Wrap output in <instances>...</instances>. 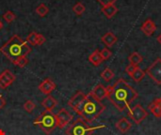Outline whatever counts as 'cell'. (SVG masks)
Instances as JSON below:
<instances>
[{
  "label": "cell",
  "instance_id": "obj_7",
  "mask_svg": "<svg viewBox=\"0 0 161 135\" xmlns=\"http://www.w3.org/2000/svg\"><path fill=\"white\" fill-rule=\"evenodd\" d=\"M128 116L132 118V120H134L136 124H141L148 117V113L141 104H137L133 108L129 109Z\"/></svg>",
  "mask_w": 161,
  "mask_h": 135
},
{
  "label": "cell",
  "instance_id": "obj_35",
  "mask_svg": "<svg viewBox=\"0 0 161 135\" xmlns=\"http://www.w3.org/2000/svg\"><path fill=\"white\" fill-rule=\"evenodd\" d=\"M2 28H3V23H2V22L0 21V30H1Z\"/></svg>",
  "mask_w": 161,
  "mask_h": 135
},
{
  "label": "cell",
  "instance_id": "obj_2",
  "mask_svg": "<svg viewBox=\"0 0 161 135\" xmlns=\"http://www.w3.org/2000/svg\"><path fill=\"white\" fill-rule=\"evenodd\" d=\"M0 52L14 63L20 57L26 56L31 52V48L26 41L22 39L18 35H14L0 48Z\"/></svg>",
  "mask_w": 161,
  "mask_h": 135
},
{
  "label": "cell",
  "instance_id": "obj_18",
  "mask_svg": "<svg viewBox=\"0 0 161 135\" xmlns=\"http://www.w3.org/2000/svg\"><path fill=\"white\" fill-rule=\"evenodd\" d=\"M101 10H102V12L104 13V15L108 19H111L118 12V8L114 4H112V5H108V6L103 7Z\"/></svg>",
  "mask_w": 161,
  "mask_h": 135
},
{
  "label": "cell",
  "instance_id": "obj_26",
  "mask_svg": "<svg viewBox=\"0 0 161 135\" xmlns=\"http://www.w3.org/2000/svg\"><path fill=\"white\" fill-rule=\"evenodd\" d=\"M24 109L27 112V113H32L34 111V109L36 108V104L32 101H26L24 105H23Z\"/></svg>",
  "mask_w": 161,
  "mask_h": 135
},
{
  "label": "cell",
  "instance_id": "obj_15",
  "mask_svg": "<svg viewBox=\"0 0 161 135\" xmlns=\"http://www.w3.org/2000/svg\"><path fill=\"white\" fill-rule=\"evenodd\" d=\"M149 110L156 117H161V101L160 98L156 99L150 105Z\"/></svg>",
  "mask_w": 161,
  "mask_h": 135
},
{
  "label": "cell",
  "instance_id": "obj_36",
  "mask_svg": "<svg viewBox=\"0 0 161 135\" xmlns=\"http://www.w3.org/2000/svg\"><path fill=\"white\" fill-rule=\"evenodd\" d=\"M160 101H161V97H160Z\"/></svg>",
  "mask_w": 161,
  "mask_h": 135
},
{
  "label": "cell",
  "instance_id": "obj_34",
  "mask_svg": "<svg viewBox=\"0 0 161 135\" xmlns=\"http://www.w3.org/2000/svg\"><path fill=\"white\" fill-rule=\"evenodd\" d=\"M157 39H158V43H160V44H161V34H160V35H158V37L157 38Z\"/></svg>",
  "mask_w": 161,
  "mask_h": 135
},
{
  "label": "cell",
  "instance_id": "obj_31",
  "mask_svg": "<svg viewBox=\"0 0 161 135\" xmlns=\"http://www.w3.org/2000/svg\"><path fill=\"white\" fill-rule=\"evenodd\" d=\"M136 68H137V67H135V66H132V65H130V64H129V65H128V66L125 68V71H126V72H127V73H128V74L131 76V74L134 72V70H136Z\"/></svg>",
  "mask_w": 161,
  "mask_h": 135
},
{
  "label": "cell",
  "instance_id": "obj_6",
  "mask_svg": "<svg viewBox=\"0 0 161 135\" xmlns=\"http://www.w3.org/2000/svg\"><path fill=\"white\" fill-rule=\"evenodd\" d=\"M147 75L158 86L161 85V58H157L147 69Z\"/></svg>",
  "mask_w": 161,
  "mask_h": 135
},
{
  "label": "cell",
  "instance_id": "obj_33",
  "mask_svg": "<svg viewBox=\"0 0 161 135\" xmlns=\"http://www.w3.org/2000/svg\"><path fill=\"white\" fill-rule=\"evenodd\" d=\"M5 105H6V101H5V99L3 98V96L0 94V110H1Z\"/></svg>",
  "mask_w": 161,
  "mask_h": 135
},
{
  "label": "cell",
  "instance_id": "obj_20",
  "mask_svg": "<svg viewBox=\"0 0 161 135\" xmlns=\"http://www.w3.org/2000/svg\"><path fill=\"white\" fill-rule=\"evenodd\" d=\"M128 60H129L130 65L135 66V67H138L142 62V56L138 52H134V53H132L129 55Z\"/></svg>",
  "mask_w": 161,
  "mask_h": 135
},
{
  "label": "cell",
  "instance_id": "obj_3",
  "mask_svg": "<svg viewBox=\"0 0 161 135\" xmlns=\"http://www.w3.org/2000/svg\"><path fill=\"white\" fill-rule=\"evenodd\" d=\"M106 106L99 101L95 100L90 93L87 95V98L80 108L75 112L78 116L81 117L83 120L87 123L93 122L98 117L102 115L105 111Z\"/></svg>",
  "mask_w": 161,
  "mask_h": 135
},
{
  "label": "cell",
  "instance_id": "obj_32",
  "mask_svg": "<svg viewBox=\"0 0 161 135\" xmlns=\"http://www.w3.org/2000/svg\"><path fill=\"white\" fill-rule=\"evenodd\" d=\"M45 38L42 35V34H39L38 35V42H37V46H40L42 44H43L45 42Z\"/></svg>",
  "mask_w": 161,
  "mask_h": 135
},
{
  "label": "cell",
  "instance_id": "obj_17",
  "mask_svg": "<svg viewBox=\"0 0 161 135\" xmlns=\"http://www.w3.org/2000/svg\"><path fill=\"white\" fill-rule=\"evenodd\" d=\"M116 128L122 132V133H125L127 132L131 127H132V124L130 123V121L127 119V118H122L120 119L117 123H116Z\"/></svg>",
  "mask_w": 161,
  "mask_h": 135
},
{
  "label": "cell",
  "instance_id": "obj_5",
  "mask_svg": "<svg viewBox=\"0 0 161 135\" xmlns=\"http://www.w3.org/2000/svg\"><path fill=\"white\" fill-rule=\"evenodd\" d=\"M105 128V126L91 127L82 118H77L72 125H70L65 132L67 135H92L96 130Z\"/></svg>",
  "mask_w": 161,
  "mask_h": 135
},
{
  "label": "cell",
  "instance_id": "obj_21",
  "mask_svg": "<svg viewBox=\"0 0 161 135\" xmlns=\"http://www.w3.org/2000/svg\"><path fill=\"white\" fill-rule=\"evenodd\" d=\"M145 72L140 68V67H137L136 70H134V72L131 74V78L136 82V83H140L144 77H145Z\"/></svg>",
  "mask_w": 161,
  "mask_h": 135
},
{
  "label": "cell",
  "instance_id": "obj_4",
  "mask_svg": "<svg viewBox=\"0 0 161 135\" xmlns=\"http://www.w3.org/2000/svg\"><path fill=\"white\" fill-rule=\"evenodd\" d=\"M34 125L39 126L41 130L45 133L49 135L54 130L57 128V117L56 115L53 114L52 111H44L41 114L40 117H38L35 121Z\"/></svg>",
  "mask_w": 161,
  "mask_h": 135
},
{
  "label": "cell",
  "instance_id": "obj_16",
  "mask_svg": "<svg viewBox=\"0 0 161 135\" xmlns=\"http://www.w3.org/2000/svg\"><path fill=\"white\" fill-rule=\"evenodd\" d=\"M58 104V101L55 98L52 96L48 95L42 102V106L46 110V111H52Z\"/></svg>",
  "mask_w": 161,
  "mask_h": 135
},
{
  "label": "cell",
  "instance_id": "obj_28",
  "mask_svg": "<svg viewBox=\"0 0 161 135\" xmlns=\"http://www.w3.org/2000/svg\"><path fill=\"white\" fill-rule=\"evenodd\" d=\"M16 15L12 12V11H7L4 13L3 15V19L7 22V23H11L15 20Z\"/></svg>",
  "mask_w": 161,
  "mask_h": 135
},
{
  "label": "cell",
  "instance_id": "obj_25",
  "mask_svg": "<svg viewBox=\"0 0 161 135\" xmlns=\"http://www.w3.org/2000/svg\"><path fill=\"white\" fill-rule=\"evenodd\" d=\"M86 10V8L85 6L81 3V2H78L76 3L74 7H73V11L76 14V15H81L83 14V12Z\"/></svg>",
  "mask_w": 161,
  "mask_h": 135
},
{
  "label": "cell",
  "instance_id": "obj_24",
  "mask_svg": "<svg viewBox=\"0 0 161 135\" xmlns=\"http://www.w3.org/2000/svg\"><path fill=\"white\" fill-rule=\"evenodd\" d=\"M38 33H36L35 31L31 32L27 38H26V42L30 45H33V46H37V42H38Z\"/></svg>",
  "mask_w": 161,
  "mask_h": 135
},
{
  "label": "cell",
  "instance_id": "obj_22",
  "mask_svg": "<svg viewBox=\"0 0 161 135\" xmlns=\"http://www.w3.org/2000/svg\"><path fill=\"white\" fill-rule=\"evenodd\" d=\"M48 12H49V8H48V7H47L45 4H43V3L40 4V5L36 8V13H37L40 17H44L45 15H47Z\"/></svg>",
  "mask_w": 161,
  "mask_h": 135
},
{
  "label": "cell",
  "instance_id": "obj_23",
  "mask_svg": "<svg viewBox=\"0 0 161 135\" xmlns=\"http://www.w3.org/2000/svg\"><path fill=\"white\" fill-rule=\"evenodd\" d=\"M101 78L107 82H109L110 80H112L114 78V72L109 68H106L101 73Z\"/></svg>",
  "mask_w": 161,
  "mask_h": 135
},
{
  "label": "cell",
  "instance_id": "obj_30",
  "mask_svg": "<svg viewBox=\"0 0 161 135\" xmlns=\"http://www.w3.org/2000/svg\"><path fill=\"white\" fill-rule=\"evenodd\" d=\"M103 7H106V6H108V5H112L114 4L117 0H97Z\"/></svg>",
  "mask_w": 161,
  "mask_h": 135
},
{
  "label": "cell",
  "instance_id": "obj_9",
  "mask_svg": "<svg viewBox=\"0 0 161 135\" xmlns=\"http://www.w3.org/2000/svg\"><path fill=\"white\" fill-rule=\"evenodd\" d=\"M86 98H87V95H86V94H84V93L81 92V91H78V92H76L75 95H74V96L71 98V100L68 101V105H69L75 112H76V111L80 108V106L83 104V102L85 101Z\"/></svg>",
  "mask_w": 161,
  "mask_h": 135
},
{
  "label": "cell",
  "instance_id": "obj_8",
  "mask_svg": "<svg viewBox=\"0 0 161 135\" xmlns=\"http://www.w3.org/2000/svg\"><path fill=\"white\" fill-rule=\"evenodd\" d=\"M56 117H57V128L58 129L65 128L73 119V116L64 108L60 109L56 114Z\"/></svg>",
  "mask_w": 161,
  "mask_h": 135
},
{
  "label": "cell",
  "instance_id": "obj_14",
  "mask_svg": "<svg viewBox=\"0 0 161 135\" xmlns=\"http://www.w3.org/2000/svg\"><path fill=\"white\" fill-rule=\"evenodd\" d=\"M101 40L103 43H105L106 46L108 47H112L118 40L117 37L112 33V32H108L106 33L102 38H101Z\"/></svg>",
  "mask_w": 161,
  "mask_h": 135
},
{
  "label": "cell",
  "instance_id": "obj_27",
  "mask_svg": "<svg viewBox=\"0 0 161 135\" xmlns=\"http://www.w3.org/2000/svg\"><path fill=\"white\" fill-rule=\"evenodd\" d=\"M28 63V59L26 58V56H23V57H20L19 59H17L13 64L16 65L17 67L19 68H25L26 66V64Z\"/></svg>",
  "mask_w": 161,
  "mask_h": 135
},
{
  "label": "cell",
  "instance_id": "obj_19",
  "mask_svg": "<svg viewBox=\"0 0 161 135\" xmlns=\"http://www.w3.org/2000/svg\"><path fill=\"white\" fill-rule=\"evenodd\" d=\"M89 61L95 67L99 66L103 61L104 59L102 58L101 55H100V51L99 50H94L93 53H92L89 56Z\"/></svg>",
  "mask_w": 161,
  "mask_h": 135
},
{
  "label": "cell",
  "instance_id": "obj_10",
  "mask_svg": "<svg viewBox=\"0 0 161 135\" xmlns=\"http://www.w3.org/2000/svg\"><path fill=\"white\" fill-rule=\"evenodd\" d=\"M15 80H16L15 75L9 70H5L0 74V88L2 89L7 88L8 86H11Z\"/></svg>",
  "mask_w": 161,
  "mask_h": 135
},
{
  "label": "cell",
  "instance_id": "obj_29",
  "mask_svg": "<svg viewBox=\"0 0 161 135\" xmlns=\"http://www.w3.org/2000/svg\"><path fill=\"white\" fill-rule=\"evenodd\" d=\"M100 55H101V56H102V58L104 60H107V59H108L112 55V53H111V51L109 49L104 48L102 51H100Z\"/></svg>",
  "mask_w": 161,
  "mask_h": 135
},
{
  "label": "cell",
  "instance_id": "obj_12",
  "mask_svg": "<svg viewBox=\"0 0 161 135\" xmlns=\"http://www.w3.org/2000/svg\"><path fill=\"white\" fill-rule=\"evenodd\" d=\"M39 90L45 94V95H50L55 89H56V84L50 79V78H46L44 81H42L40 85H39Z\"/></svg>",
  "mask_w": 161,
  "mask_h": 135
},
{
  "label": "cell",
  "instance_id": "obj_13",
  "mask_svg": "<svg viewBox=\"0 0 161 135\" xmlns=\"http://www.w3.org/2000/svg\"><path fill=\"white\" fill-rule=\"evenodd\" d=\"M141 29H142V31L146 36L150 37V36H152L153 33L157 30V25H156V23L153 22V20L147 19V20L142 23V25L141 26Z\"/></svg>",
  "mask_w": 161,
  "mask_h": 135
},
{
  "label": "cell",
  "instance_id": "obj_11",
  "mask_svg": "<svg viewBox=\"0 0 161 135\" xmlns=\"http://www.w3.org/2000/svg\"><path fill=\"white\" fill-rule=\"evenodd\" d=\"M90 94L97 101H102L105 98H107L108 96V87H105L103 85L98 84L91 92Z\"/></svg>",
  "mask_w": 161,
  "mask_h": 135
},
{
  "label": "cell",
  "instance_id": "obj_1",
  "mask_svg": "<svg viewBox=\"0 0 161 135\" xmlns=\"http://www.w3.org/2000/svg\"><path fill=\"white\" fill-rule=\"evenodd\" d=\"M138 92L123 78L119 79L112 86L108 87V100L123 112L138 98Z\"/></svg>",
  "mask_w": 161,
  "mask_h": 135
}]
</instances>
